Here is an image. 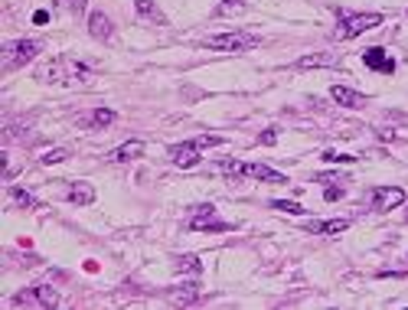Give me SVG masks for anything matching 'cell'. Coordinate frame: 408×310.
Wrapping results in <instances>:
<instances>
[{
	"label": "cell",
	"instance_id": "1",
	"mask_svg": "<svg viewBox=\"0 0 408 310\" xmlns=\"http://www.w3.org/2000/svg\"><path fill=\"white\" fill-rule=\"evenodd\" d=\"M216 144H222V137L219 134H206V137H196V141L173 144V147H170V160H173V167H180V170H190V167L200 163V150L216 147Z\"/></svg>",
	"mask_w": 408,
	"mask_h": 310
},
{
	"label": "cell",
	"instance_id": "2",
	"mask_svg": "<svg viewBox=\"0 0 408 310\" xmlns=\"http://www.w3.org/2000/svg\"><path fill=\"white\" fill-rule=\"evenodd\" d=\"M206 49H219V53H245V49H255L261 46L259 33H245V29H235V33H222V36H209L203 40Z\"/></svg>",
	"mask_w": 408,
	"mask_h": 310
},
{
	"label": "cell",
	"instance_id": "3",
	"mask_svg": "<svg viewBox=\"0 0 408 310\" xmlns=\"http://www.w3.org/2000/svg\"><path fill=\"white\" fill-rule=\"evenodd\" d=\"M382 23V14H340L337 29H333V40H356L359 33L376 29Z\"/></svg>",
	"mask_w": 408,
	"mask_h": 310
},
{
	"label": "cell",
	"instance_id": "4",
	"mask_svg": "<svg viewBox=\"0 0 408 310\" xmlns=\"http://www.w3.org/2000/svg\"><path fill=\"white\" fill-rule=\"evenodd\" d=\"M0 56H3V69H20V66H27V62H33V59L40 56V43H36V40L3 43Z\"/></svg>",
	"mask_w": 408,
	"mask_h": 310
},
{
	"label": "cell",
	"instance_id": "5",
	"mask_svg": "<svg viewBox=\"0 0 408 310\" xmlns=\"http://www.w3.org/2000/svg\"><path fill=\"white\" fill-rule=\"evenodd\" d=\"M222 170L229 176H252V180H265V183H285L287 176L265 167V163H239V160H222Z\"/></svg>",
	"mask_w": 408,
	"mask_h": 310
},
{
	"label": "cell",
	"instance_id": "6",
	"mask_svg": "<svg viewBox=\"0 0 408 310\" xmlns=\"http://www.w3.org/2000/svg\"><path fill=\"white\" fill-rule=\"evenodd\" d=\"M40 75L43 79H53V82H85L88 79V69L79 66L75 59H53Z\"/></svg>",
	"mask_w": 408,
	"mask_h": 310
},
{
	"label": "cell",
	"instance_id": "7",
	"mask_svg": "<svg viewBox=\"0 0 408 310\" xmlns=\"http://www.w3.org/2000/svg\"><path fill=\"white\" fill-rule=\"evenodd\" d=\"M56 304H59V291L49 284H36L14 294V307H56Z\"/></svg>",
	"mask_w": 408,
	"mask_h": 310
},
{
	"label": "cell",
	"instance_id": "8",
	"mask_svg": "<svg viewBox=\"0 0 408 310\" xmlns=\"http://www.w3.org/2000/svg\"><path fill=\"white\" fill-rule=\"evenodd\" d=\"M187 226H190V229H196V232H226V229H229V222H222V219L216 216V206H209V202H203V206L190 209Z\"/></svg>",
	"mask_w": 408,
	"mask_h": 310
},
{
	"label": "cell",
	"instance_id": "9",
	"mask_svg": "<svg viewBox=\"0 0 408 310\" xmlns=\"http://www.w3.org/2000/svg\"><path fill=\"white\" fill-rule=\"evenodd\" d=\"M405 202V189L402 187H372L369 189V206L372 213H392Z\"/></svg>",
	"mask_w": 408,
	"mask_h": 310
},
{
	"label": "cell",
	"instance_id": "10",
	"mask_svg": "<svg viewBox=\"0 0 408 310\" xmlns=\"http://www.w3.org/2000/svg\"><path fill=\"white\" fill-rule=\"evenodd\" d=\"M363 62H366V69H372V72H395V59L382 46H369L366 53H363Z\"/></svg>",
	"mask_w": 408,
	"mask_h": 310
},
{
	"label": "cell",
	"instance_id": "11",
	"mask_svg": "<svg viewBox=\"0 0 408 310\" xmlns=\"http://www.w3.org/2000/svg\"><path fill=\"white\" fill-rule=\"evenodd\" d=\"M330 95H333V102H337L340 108H363V105H366V95L356 92V88H346V85H333Z\"/></svg>",
	"mask_w": 408,
	"mask_h": 310
},
{
	"label": "cell",
	"instance_id": "12",
	"mask_svg": "<svg viewBox=\"0 0 408 310\" xmlns=\"http://www.w3.org/2000/svg\"><path fill=\"white\" fill-rule=\"evenodd\" d=\"M167 297H170L173 304H180V307H190V304H196V300L203 297V291H200V284H177V287L167 291Z\"/></svg>",
	"mask_w": 408,
	"mask_h": 310
},
{
	"label": "cell",
	"instance_id": "13",
	"mask_svg": "<svg viewBox=\"0 0 408 310\" xmlns=\"http://www.w3.org/2000/svg\"><path fill=\"white\" fill-rule=\"evenodd\" d=\"M350 229V219H320V222H307L311 235H340Z\"/></svg>",
	"mask_w": 408,
	"mask_h": 310
},
{
	"label": "cell",
	"instance_id": "14",
	"mask_svg": "<svg viewBox=\"0 0 408 310\" xmlns=\"http://www.w3.org/2000/svg\"><path fill=\"white\" fill-rule=\"evenodd\" d=\"M88 33H92V40L98 43H108L111 40V33H115V27H111V20L101 10H95V14L88 16Z\"/></svg>",
	"mask_w": 408,
	"mask_h": 310
},
{
	"label": "cell",
	"instance_id": "15",
	"mask_svg": "<svg viewBox=\"0 0 408 310\" xmlns=\"http://www.w3.org/2000/svg\"><path fill=\"white\" fill-rule=\"evenodd\" d=\"M144 154V141H124L121 147H115L108 154V160L111 163H128V160H137Z\"/></svg>",
	"mask_w": 408,
	"mask_h": 310
},
{
	"label": "cell",
	"instance_id": "16",
	"mask_svg": "<svg viewBox=\"0 0 408 310\" xmlns=\"http://www.w3.org/2000/svg\"><path fill=\"white\" fill-rule=\"evenodd\" d=\"M333 66H340V59L330 53H311L298 59V69H333Z\"/></svg>",
	"mask_w": 408,
	"mask_h": 310
},
{
	"label": "cell",
	"instance_id": "17",
	"mask_svg": "<svg viewBox=\"0 0 408 310\" xmlns=\"http://www.w3.org/2000/svg\"><path fill=\"white\" fill-rule=\"evenodd\" d=\"M134 10L141 16H144V20H150V23H167V16H163V10L160 7H157V0H134Z\"/></svg>",
	"mask_w": 408,
	"mask_h": 310
},
{
	"label": "cell",
	"instance_id": "18",
	"mask_svg": "<svg viewBox=\"0 0 408 310\" xmlns=\"http://www.w3.org/2000/svg\"><path fill=\"white\" fill-rule=\"evenodd\" d=\"M7 193H10V202H14V206H20V209H40V200H36L33 193H27V189L10 187Z\"/></svg>",
	"mask_w": 408,
	"mask_h": 310
},
{
	"label": "cell",
	"instance_id": "19",
	"mask_svg": "<svg viewBox=\"0 0 408 310\" xmlns=\"http://www.w3.org/2000/svg\"><path fill=\"white\" fill-rule=\"evenodd\" d=\"M69 200L79 202V206H88V202L95 200V189L88 187V183H72V189H69Z\"/></svg>",
	"mask_w": 408,
	"mask_h": 310
},
{
	"label": "cell",
	"instance_id": "20",
	"mask_svg": "<svg viewBox=\"0 0 408 310\" xmlns=\"http://www.w3.org/2000/svg\"><path fill=\"white\" fill-rule=\"evenodd\" d=\"M173 268H177L180 274H200V271H203V265H200V258H196V255H180Z\"/></svg>",
	"mask_w": 408,
	"mask_h": 310
},
{
	"label": "cell",
	"instance_id": "21",
	"mask_svg": "<svg viewBox=\"0 0 408 310\" xmlns=\"http://www.w3.org/2000/svg\"><path fill=\"white\" fill-rule=\"evenodd\" d=\"M235 14H245V0H219L216 16H235Z\"/></svg>",
	"mask_w": 408,
	"mask_h": 310
},
{
	"label": "cell",
	"instance_id": "22",
	"mask_svg": "<svg viewBox=\"0 0 408 310\" xmlns=\"http://www.w3.org/2000/svg\"><path fill=\"white\" fill-rule=\"evenodd\" d=\"M111 121H115V111L111 108H95L92 111V118H88L85 124H88V128H108Z\"/></svg>",
	"mask_w": 408,
	"mask_h": 310
},
{
	"label": "cell",
	"instance_id": "23",
	"mask_svg": "<svg viewBox=\"0 0 408 310\" xmlns=\"http://www.w3.org/2000/svg\"><path fill=\"white\" fill-rule=\"evenodd\" d=\"M66 157H69V150H66V147H59V150H46V154L40 157V163H43V167H53V163H62Z\"/></svg>",
	"mask_w": 408,
	"mask_h": 310
},
{
	"label": "cell",
	"instance_id": "24",
	"mask_svg": "<svg viewBox=\"0 0 408 310\" xmlns=\"http://www.w3.org/2000/svg\"><path fill=\"white\" fill-rule=\"evenodd\" d=\"M272 206H274V209H281V213H291V216H300V213H304L298 202H287V200H274Z\"/></svg>",
	"mask_w": 408,
	"mask_h": 310
},
{
	"label": "cell",
	"instance_id": "25",
	"mask_svg": "<svg viewBox=\"0 0 408 310\" xmlns=\"http://www.w3.org/2000/svg\"><path fill=\"white\" fill-rule=\"evenodd\" d=\"M56 3H59V7H62V10H69V14H82V10H85V3H88V0H56Z\"/></svg>",
	"mask_w": 408,
	"mask_h": 310
},
{
	"label": "cell",
	"instance_id": "26",
	"mask_svg": "<svg viewBox=\"0 0 408 310\" xmlns=\"http://www.w3.org/2000/svg\"><path fill=\"white\" fill-rule=\"evenodd\" d=\"M324 160H330V163H356V157H350V154H333V150H326Z\"/></svg>",
	"mask_w": 408,
	"mask_h": 310
},
{
	"label": "cell",
	"instance_id": "27",
	"mask_svg": "<svg viewBox=\"0 0 408 310\" xmlns=\"http://www.w3.org/2000/svg\"><path fill=\"white\" fill-rule=\"evenodd\" d=\"M343 196H346V189H343V183H340V187H330V189L324 193V200H326V202H337V200H343Z\"/></svg>",
	"mask_w": 408,
	"mask_h": 310
},
{
	"label": "cell",
	"instance_id": "28",
	"mask_svg": "<svg viewBox=\"0 0 408 310\" xmlns=\"http://www.w3.org/2000/svg\"><path fill=\"white\" fill-rule=\"evenodd\" d=\"M259 141H261V144H274V141H278V128H265Z\"/></svg>",
	"mask_w": 408,
	"mask_h": 310
},
{
	"label": "cell",
	"instance_id": "29",
	"mask_svg": "<svg viewBox=\"0 0 408 310\" xmlns=\"http://www.w3.org/2000/svg\"><path fill=\"white\" fill-rule=\"evenodd\" d=\"M46 20H49V14H46V10H36V14H33V23H46Z\"/></svg>",
	"mask_w": 408,
	"mask_h": 310
}]
</instances>
